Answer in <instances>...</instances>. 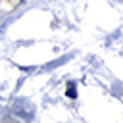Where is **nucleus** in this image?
<instances>
[{"label": "nucleus", "instance_id": "1", "mask_svg": "<svg viewBox=\"0 0 123 123\" xmlns=\"http://www.w3.org/2000/svg\"><path fill=\"white\" fill-rule=\"evenodd\" d=\"M69 98H77V90H75V83H67V92H65Z\"/></svg>", "mask_w": 123, "mask_h": 123}]
</instances>
